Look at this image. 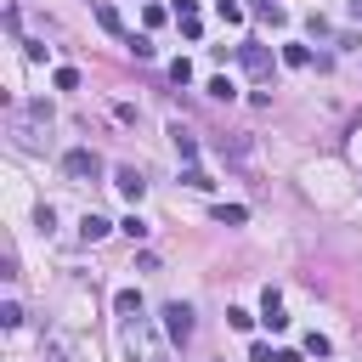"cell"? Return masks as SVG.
Returning a JSON list of instances; mask_svg holds the SVG:
<instances>
[{
  "label": "cell",
  "instance_id": "obj_9",
  "mask_svg": "<svg viewBox=\"0 0 362 362\" xmlns=\"http://www.w3.org/2000/svg\"><path fill=\"white\" fill-rule=\"evenodd\" d=\"M108 233H113V226H108L102 215H85V221H79V238H85V244H97V238H108Z\"/></svg>",
  "mask_w": 362,
  "mask_h": 362
},
{
  "label": "cell",
  "instance_id": "obj_6",
  "mask_svg": "<svg viewBox=\"0 0 362 362\" xmlns=\"http://www.w3.org/2000/svg\"><path fill=\"white\" fill-rule=\"evenodd\" d=\"M113 187H119V193H125V198L136 204V198L148 193V181H142V170H119V175H113Z\"/></svg>",
  "mask_w": 362,
  "mask_h": 362
},
{
  "label": "cell",
  "instance_id": "obj_4",
  "mask_svg": "<svg viewBox=\"0 0 362 362\" xmlns=\"http://www.w3.org/2000/svg\"><path fill=\"white\" fill-rule=\"evenodd\" d=\"M238 63L255 74V79H272V68H278V63H272V52H266V45H238Z\"/></svg>",
  "mask_w": 362,
  "mask_h": 362
},
{
  "label": "cell",
  "instance_id": "obj_22",
  "mask_svg": "<svg viewBox=\"0 0 362 362\" xmlns=\"http://www.w3.org/2000/svg\"><path fill=\"white\" fill-rule=\"evenodd\" d=\"M125 233H130V238H136V244H142V238H148V233H153V226H148V221H142V215H130V221H125Z\"/></svg>",
  "mask_w": 362,
  "mask_h": 362
},
{
  "label": "cell",
  "instance_id": "obj_21",
  "mask_svg": "<svg viewBox=\"0 0 362 362\" xmlns=\"http://www.w3.org/2000/svg\"><path fill=\"white\" fill-rule=\"evenodd\" d=\"M170 79H175V85H187V79H193V63H187V57H175V63H170Z\"/></svg>",
  "mask_w": 362,
  "mask_h": 362
},
{
  "label": "cell",
  "instance_id": "obj_11",
  "mask_svg": "<svg viewBox=\"0 0 362 362\" xmlns=\"http://www.w3.org/2000/svg\"><path fill=\"white\" fill-rule=\"evenodd\" d=\"M249 148H255L249 136H221V153H226V159H249Z\"/></svg>",
  "mask_w": 362,
  "mask_h": 362
},
{
  "label": "cell",
  "instance_id": "obj_16",
  "mask_svg": "<svg viewBox=\"0 0 362 362\" xmlns=\"http://www.w3.org/2000/svg\"><path fill=\"white\" fill-rule=\"evenodd\" d=\"M215 12H221V23H244V6H238V0H215Z\"/></svg>",
  "mask_w": 362,
  "mask_h": 362
},
{
  "label": "cell",
  "instance_id": "obj_10",
  "mask_svg": "<svg viewBox=\"0 0 362 362\" xmlns=\"http://www.w3.org/2000/svg\"><path fill=\"white\" fill-rule=\"evenodd\" d=\"M215 221H221V226H244L249 210H244V204H215Z\"/></svg>",
  "mask_w": 362,
  "mask_h": 362
},
{
  "label": "cell",
  "instance_id": "obj_17",
  "mask_svg": "<svg viewBox=\"0 0 362 362\" xmlns=\"http://www.w3.org/2000/svg\"><path fill=\"white\" fill-rule=\"evenodd\" d=\"M125 45H130V57H153V40L148 34H125Z\"/></svg>",
  "mask_w": 362,
  "mask_h": 362
},
{
  "label": "cell",
  "instance_id": "obj_14",
  "mask_svg": "<svg viewBox=\"0 0 362 362\" xmlns=\"http://www.w3.org/2000/svg\"><path fill=\"white\" fill-rule=\"evenodd\" d=\"M45 362H74V351H68V340H57V334H52V340H45Z\"/></svg>",
  "mask_w": 362,
  "mask_h": 362
},
{
  "label": "cell",
  "instance_id": "obj_8",
  "mask_svg": "<svg viewBox=\"0 0 362 362\" xmlns=\"http://www.w3.org/2000/svg\"><path fill=\"white\" fill-rule=\"evenodd\" d=\"M113 311H119V317H142V294H136V289H119V294H113Z\"/></svg>",
  "mask_w": 362,
  "mask_h": 362
},
{
  "label": "cell",
  "instance_id": "obj_3",
  "mask_svg": "<svg viewBox=\"0 0 362 362\" xmlns=\"http://www.w3.org/2000/svg\"><path fill=\"white\" fill-rule=\"evenodd\" d=\"M63 175L68 181H97L102 175V159L90 153V148H74V153H63Z\"/></svg>",
  "mask_w": 362,
  "mask_h": 362
},
{
  "label": "cell",
  "instance_id": "obj_18",
  "mask_svg": "<svg viewBox=\"0 0 362 362\" xmlns=\"http://www.w3.org/2000/svg\"><path fill=\"white\" fill-rule=\"evenodd\" d=\"M181 181H187V187H198V193H204V187H215V181H210L198 164H187V170H181Z\"/></svg>",
  "mask_w": 362,
  "mask_h": 362
},
{
  "label": "cell",
  "instance_id": "obj_5",
  "mask_svg": "<svg viewBox=\"0 0 362 362\" xmlns=\"http://www.w3.org/2000/svg\"><path fill=\"white\" fill-rule=\"evenodd\" d=\"M260 323H266L272 334H283V329H289V317H283V300H278V289H266V294H260Z\"/></svg>",
  "mask_w": 362,
  "mask_h": 362
},
{
  "label": "cell",
  "instance_id": "obj_13",
  "mask_svg": "<svg viewBox=\"0 0 362 362\" xmlns=\"http://www.w3.org/2000/svg\"><path fill=\"white\" fill-rule=\"evenodd\" d=\"M255 17H272V29H283V23H289V12H283V6H272V0H255Z\"/></svg>",
  "mask_w": 362,
  "mask_h": 362
},
{
  "label": "cell",
  "instance_id": "obj_12",
  "mask_svg": "<svg viewBox=\"0 0 362 362\" xmlns=\"http://www.w3.org/2000/svg\"><path fill=\"white\" fill-rule=\"evenodd\" d=\"M210 97H215V102H233V97H238V85L226 79V74H215V79H210Z\"/></svg>",
  "mask_w": 362,
  "mask_h": 362
},
{
  "label": "cell",
  "instance_id": "obj_19",
  "mask_svg": "<svg viewBox=\"0 0 362 362\" xmlns=\"http://www.w3.org/2000/svg\"><path fill=\"white\" fill-rule=\"evenodd\" d=\"M283 63H289V68H306L311 52H306V45H283Z\"/></svg>",
  "mask_w": 362,
  "mask_h": 362
},
{
  "label": "cell",
  "instance_id": "obj_2",
  "mask_svg": "<svg viewBox=\"0 0 362 362\" xmlns=\"http://www.w3.org/2000/svg\"><path fill=\"white\" fill-rule=\"evenodd\" d=\"M164 334H170L175 345L193 340V306H187V300H170V306H164Z\"/></svg>",
  "mask_w": 362,
  "mask_h": 362
},
{
  "label": "cell",
  "instance_id": "obj_24",
  "mask_svg": "<svg viewBox=\"0 0 362 362\" xmlns=\"http://www.w3.org/2000/svg\"><path fill=\"white\" fill-rule=\"evenodd\" d=\"M57 90H79V74L74 68H57Z\"/></svg>",
  "mask_w": 362,
  "mask_h": 362
},
{
  "label": "cell",
  "instance_id": "obj_7",
  "mask_svg": "<svg viewBox=\"0 0 362 362\" xmlns=\"http://www.w3.org/2000/svg\"><path fill=\"white\" fill-rule=\"evenodd\" d=\"M170 142H175V153H181V159H187V164L198 159V136H193L187 125H175V130H170Z\"/></svg>",
  "mask_w": 362,
  "mask_h": 362
},
{
  "label": "cell",
  "instance_id": "obj_23",
  "mask_svg": "<svg viewBox=\"0 0 362 362\" xmlns=\"http://www.w3.org/2000/svg\"><path fill=\"white\" fill-rule=\"evenodd\" d=\"M249 362H278V351H272V345H260V340H255V345H249Z\"/></svg>",
  "mask_w": 362,
  "mask_h": 362
},
{
  "label": "cell",
  "instance_id": "obj_15",
  "mask_svg": "<svg viewBox=\"0 0 362 362\" xmlns=\"http://www.w3.org/2000/svg\"><path fill=\"white\" fill-rule=\"evenodd\" d=\"M97 23H102V29H108V34H125V17H119V12H113V6H97Z\"/></svg>",
  "mask_w": 362,
  "mask_h": 362
},
{
  "label": "cell",
  "instance_id": "obj_1",
  "mask_svg": "<svg viewBox=\"0 0 362 362\" xmlns=\"http://www.w3.org/2000/svg\"><path fill=\"white\" fill-rule=\"evenodd\" d=\"M125 356L130 362H170L164 340H159V329L148 323V317H130V323H125Z\"/></svg>",
  "mask_w": 362,
  "mask_h": 362
},
{
  "label": "cell",
  "instance_id": "obj_20",
  "mask_svg": "<svg viewBox=\"0 0 362 362\" xmlns=\"http://www.w3.org/2000/svg\"><path fill=\"white\" fill-rule=\"evenodd\" d=\"M0 323L17 329V323H23V306H17V300H6V306H0Z\"/></svg>",
  "mask_w": 362,
  "mask_h": 362
}]
</instances>
